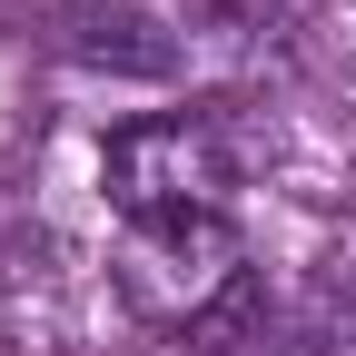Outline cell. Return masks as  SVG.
<instances>
[{
    "label": "cell",
    "instance_id": "1",
    "mask_svg": "<svg viewBox=\"0 0 356 356\" xmlns=\"http://www.w3.org/2000/svg\"><path fill=\"white\" fill-rule=\"evenodd\" d=\"M99 178L129 228L119 277L149 317H208L238 297V159L208 119H129Z\"/></svg>",
    "mask_w": 356,
    "mask_h": 356
}]
</instances>
